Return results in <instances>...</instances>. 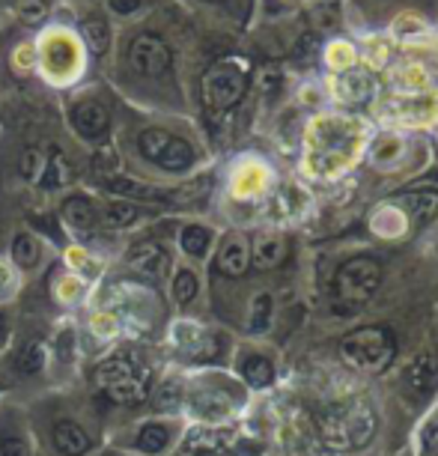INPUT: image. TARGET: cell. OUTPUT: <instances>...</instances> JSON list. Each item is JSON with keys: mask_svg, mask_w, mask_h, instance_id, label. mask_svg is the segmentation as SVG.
Wrapping results in <instances>:
<instances>
[{"mask_svg": "<svg viewBox=\"0 0 438 456\" xmlns=\"http://www.w3.org/2000/svg\"><path fill=\"white\" fill-rule=\"evenodd\" d=\"M182 57L176 10L158 0L143 19L117 28L101 78L126 105L150 114H176L185 110Z\"/></svg>", "mask_w": 438, "mask_h": 456, "instance_id": "cell-1", "label": "cell"}, {"mask_svg": "<svg viewBox=\"0 0 438 456\" xmlns=\"http://www.w3.org/2000/svg\"><path fill=\"white\" fill-rule=\"evenodd\" d=\"M114 152L119 167L152 185L185 183L200 174L206 152L185 126V119L174 114H150L137 110L119 99V128Z\"/></svg>", "mask_w": 438, "mask_h": 456, "instance_id": "cell-2", "label": "cell"}, {"mask_svg": "<svg viewBox=\"0 0 438 456\" xmlns=\"http://www.w3.org/2000/svg\"><path fill=\"white\" fill-rule=\"evenodd\" d=\"M30 48L33 78L57 96L101 78V69L93 60L69 4L54 6L48 21L30 33Z\"/></svg>", "mask_w": 438, "mask_h": 456, "instance_id": "cell-3", "label": "cell"}, {"mask_svg": "<svg viewBox=\"0 0 438 456\" xmlns=\"http://www.w3.org/2000/svg\"><path fill=\"white\" fill-rule=\"evenodd\" d=\"M39 456H96L108 436L99 427V411L75 391L57 388L28 403Z\"/></svg>", "mask_w": 438, "mask_h": 456, "instance_id": "cell-4", "label": "cell"}, {"mask_svg": "<svg viewBox=\"0 0 438 456\" xmlns=\"http://www.w3.org/2000/svg\"><path fill=\"white\" fill-rule=\"evenodd\" d=\"M60 117H63L69 137L93 156L114 150L119 128V96L108 87L105 78L63 93L60 96Z\"/></svg>", "mask_w": 438, "mask_h": 456, "instance_id": "cell-5", "label": "cell"}, {"mask_svg": "<svg viewBox=\"0 0 438 456\" xmlns=\"http://www.w3.org/2000/svg\"><path fill=\"white\" fill-rule=\"evenodd\" d=\"M156 382L152 361L134 349V340L114 343V349H108L93 367V388L99 400L110 403L114 409L141 406L156 391Z\"/></svg>", "mask_w": 438, "mask_h": 456, "instance_id": "cell-6", "label": "cell"}, {"mask_svg": "<svg viewBox=\"0 0 438 456\" xmlns=\"http://www.w3.org/2000/svg\"><path fill=\"white\" fill-rule=\"evenodd\" d=\"M245 406V385L227 373H194L182 379V409L179 415L200 420V424H221L233 418Z\"/></svg>", "mask_w": 438, "mask_h": 456, "instance_id": "cell-7", "label": "cell"}, {"mask_svg": "<svg viewBox=\"0 0 438 456\" xmlns=\"http://www.w3.org/2000/svg\"><path fill=\"white\" fill-rule=\"evenodd\" d=\"M185 433L182 415H150L108 433V444L126 456H170Z\"/></svg>", "mask_w": 438, "mask_h": 456, "instance_id": "cell-8", "label": "cell"}, {"mask_svg": "<svg viewBox=\"0 0 438 456\" xmlns=\"http://www.w3.org/2000/svg\"><path fill=\"white\" fill-rule=\"evenodd\" d=\"M251 75L239 57H218L200 69L197 78V99L209 114H227L247 96Z\"/></svg>", "mask_w": 438, "mask_h": 456, "instance_id": "cell-9", "label": "cell"}, {"mask_svg": "<svg viewBox=\"0 0 438 456\" xmlns=\"http://www.w3.org/2000/svg\"><path fill=\"white\" fill-rule=\"evenodd\" d=\"M57 221L75 242L90 245L101 230V197L87 185L69 188L57 200Z\"/></svg>", "mask_w": 438, "mask_h": 456, "instance_id": "cell-10", "label": "cell"}, {"mask_svg": "<svg viewBox=\"0 0 438 456\" xmlns=\"http://www.w3.org/2000/svg\"><path fill=\"white\" fill-rule=\"evenodd\" d=\"M81 367V325L75 316H63L48 338V373L54 388H72Z\"/></svg>", "mask_w": 438, "mask_h": 456, "instance_id": "cell-11", "label": "cell"}, {"mask_svg": "<svg viewBox=\"0 0 438 456\" xmlns=\"http://www.w3.org/2000/svg\"><path fill=\"white\" fill-rule=\"evenodd\" d=\"M0 456H39L28 406L10 394L0 397Z\"/></svg>", "mask_w": 438, "mask_h": 456, "instance_id": "cell-12", "label": "cell"}, {"mask_svg": "<svg viewBox=\"0 0 438 456\" xmlns=\"http://www.w3.org/2000/svg\"><path fill=\"white\" fill-rule=\"evenodd\" d=\"M72 15L75 24H78L84 42H87L93 60L99 63V69H105L110 51H114V39H117V24L110 21V15L105 12L101 4H87V0H75Z\"/></svg>", "mask_w": 438, "mask_h": 456, "instance_id": "cell-13", "label": "cell"}, {"mask_svg": "<svg viewBox=\"0 0 438 456\" xmlns=\"http://www.w3.org/2000/svg\"><path fill=\"white\" fill-rule=\"evenodd\" d=\"M167 343L179 358L191 361V364H206L218 355V334L191 316H176L167 325Z\"/></svg>", "mask_w": 438, "mask_h": 456, "instance_id": "cell-14", "label": "cell"}, {"mask_svg": "<svg viewBox=\"0 0 438 456\" xmlns=\"http://www.w3.org/2000/svg\"><path fill=\"white\" fill-rule=\"evenodd\" d=\"M322 433L340 451H346V447L355 451V447H364L376 436V418L364 409H334L322 420Z\"/></svg>", "mask_w": 438, "mask_h": 456, "instance_id": "cell-15", "label": "cell"}, {"mask_svg": "<svg viewBox=\"0 0 438 456\" xmlns=\"http://www.w3.org/2000/svg\"><path fill=\"white\" fill-rule=\"evenodd\" d=\"M123 265L132 272L134 281L156 287V283L167 281L170 269H174V256L156 239H137L123 251Z\"/></svg>", "mask_w": 438, "mask_h": 456, "instance_id": "cell-16", "label": "cell"}, {"mask_svg": "<svg viewBox=\"0 0 438 456\" xmlns=\"http://www.w3.org/2000/svg\"><path fill=\"white\" fill-rule=\"evenodd\" d=\"M393 355V343L382 329H361L343 340V358L358 370H379Z\"/></svg>", "mask_w": 438, "mask_h": 456, "instance_id": "cell-17", "label": "cell"}, {"mask_svg": "<svg viewBox=\"0 0 438 456\" xmlns=\"http://www.w3.org/2000/svg\"><path fill=\"white\" fill-rule=\"evenodd\" d=\"M382 281V265L373 256H355V260L343 263L337 269V292L349 301H367L376 292Z\"/></svg>", "mask_w": 438, "mask_h": 456, "instance_id": "cell-18", "label": "cell"}, {"mask_svg": "<svg viewBox=\"0 0 438 456\" xmlns=\"http://www.w3.org/2000/svg\"><path fill=\"white\" fill-rule=\"evenodd\" d=\"M6 256H10V263L24 274V278H33V274L45 272L51 265L48 242L39 233H33L30 227L15 230L10 239V248H6Z\"/></svg>", "mask_w": 438, "mask_h": 456, "instance_id": "cell-19", "label": "cell"}, {"mask_svg": "<svg viewBox=\"0 0 438 456\" xmlns=\"http://www.w3.org/2000/svg\"><path fill=\"white\" fill-rule=\"evenodd\" d=\"M48 289H51V298H54V305L60 307V311L75 314V311H81V307L90 305L93 289L96 287L84 281L81 274L69 272L63 263H57L54 274H48Z\"/></svg>", "mask_w": 438, "mask_h": 456, "instance_id": "cell-20", "label": "cell"}, {"mask_svg": "<svg viewBox=\"0 0 438 456\" xmlns=\"http://www.w3.org/2000/svg\"><path fill=\"white\" fill-rule=\"evenodd\" d=\"M174 242L185 263L203 265L206 260H212V251H215V245H218V230L203 221H182L176 227Z\"/></svg>", "mask_w": 438, "mask_h": 456, "instance_id": "cell-21", "label": "cell"}, {"mask_svg": "<svg viewBox=\"0 0 438 456\" xmlns=\"http://www.w3.org/2000/svg\"><path fill=\"white\" fill-rule=\"evenodd\" d=\"M156 218V209L146 203L119 200V197H101V230L110 233H132L134 227Z\"/></svg>", "mask_w": 438, "mask_h": 456, "instance_id": "cell-22", "label": "cell"}, {"mask_svg": "<svg viewBox=\"0 0 438 456\" xmlns=\"http://www.w3.org/2000/svg\"><path fill=\"white\" fill-rule=\"evenodd\" d=\"M236 379L251 391H265L278 379V367H274V361L263 349L245 346L236 352Z\"/></svg>", "mask_w": 438, "mask_h": 456, "instance_id": "cell-23", "label": "cell"}, {"mask_svg": "<svg viewBox=\"0 0 438 456\" xmlns=\"http://www.w3.org/2000/svg\"><path fill=\"white\" fill-rule=\"evenodd\" d=\"M212 263L224 278H242L251 269V245H247V239L242 233L218 236V245L212 251Z\"/></svg>", "mask_w": 438, "mask_h": 456, "instance_id": "cell-24", "label": "cell"}, {"mask_svg": "<svg viewBox=\"0 0 438 456\" xmlns=\"http://www.w3.org/2000/svg\"><path fill=\"white\" fill-rule=\"evenodd\" d=\"M203 292V278L197 272V265L191 263H176L167 274V298L174 301L176 311H188L194 307V301L200 298Z\"/></svg>", "mask_w": 438, "mask_h": 456, "instance_id": "cell-25", "label": "cell"}, {"mask_svg": "<svg viewBox=\"0 0 438 456\" xmlns=\"http://www.w3.org/2000/svg\"><path fill=\"white\" fill-rule=\"evenodd\" d=\"M10 367L19 373L21 379H33L48 373V340L42 338H30L19 343V349L12 352Z\"/></svg>", "mask_w": 438, "mask_h": 456, "instance_id": "cell-26", "label": "cell"}, {"mask_svg": "<svg viewBox=\"0 0 438 456\" xmlns=\"http://www.w3.org/2000/svg\"><path fill=\"white\" fill-rule=\"evenodd\" d=\"M406 391L415 397H426L429 391L438 388V361L435 358H418L415 364L406 370Z\"/></svg>", "mask_w": 438, "mask_h": 456, "instance_id": "cell-27", "label": "cell"}, {"mask_svg": "<svg viewBox=\"0 0 438 456\" xmlns=\"http://www.w3.org/2000/svg\"><path fill=\"white\" fill-rule=\"evenodd\" d=\"M156 4L158 0H101V6H105V12L110 15V21H114L117 28L143 19Z\"/></svg>", "mask_w": 438, "mask_h": 456, "instance_id": "cell-28", "label": "cell"}, {"mask_svg": "<svg viewBox=\"0 0 438 456\" xmlns=\"http://www.w3.org/2000/svg\"><path fill=\"white\" fill-rule=\"evenodd\" d=\"M272 320H274V301L269 292H256L251 298V307H247V322L245 329L247 334H263L272 329Z\"/></svg>", "mask_w": 438, "mask_h": 456, "instance_id": "cell-29", "label": "cell"}, {"mask_svg": "<svg viewBox=\"0 0 438 456\" xmlns=\"http://www.w3.org/2000/svg\"><path fill=\"white\" fill-rule=\"evenodd\" d=\"M283 256V242L278 233H263L256 236V242L251 245V263L256 269H274Z\"/></svg>", "mask_w": 438, "mask_h": 456, "instance_id": "cell-30", "label": "cell"}, {"mask_svg": "<svg viewBox=\"0 0 438 456\" xmlns=\"http://www.w3.org/2000/svg\"><path fill=\"white\" fill-rule=\"evenodd\" d=\"M24 281L28 278H24V274L10 263V256L0 254V307L19 301L21 289H24Z\"/></svg>", "mask_w": 438, "mask_h": 456, "instance_id": "cell-31", "label": "cell"}, {"mask_svg": "<svg viewBox=\"0 0 438 456\" xmlns=\"http://www.w3.org/2000/svg\"><path fill=\"white\" fill-rule=\"evenodd\" d=\"M373 84L370 78H364L361 72H352V75H343V84H340V96L343 99H352V102H364L367 96H370Z\"/></svg>", "mask_w": 438, "mask_h": 456, "instance_id": "cell-32", "label": "cell"}, {"mask_svg": "<svg viewBox=\"0 0 438 456\" xmlns=\"http://www.w3.org/2000/svg\"><path fill=\"white\" fill-rule=\"evenodd\" d=\"M12 343V320L10 314H4V307H0V352H6Z\"/></svg>", "mask_w": 438, "mask_h": 456, "instance_id": "cell-33", "label": "cell"}, {"mask_svg": "<svg viewBox=\"0 0 438 456\" xmlns=\"http://www.w3.org/2000/svg\"><path fill=\"white\" fill-rule=\"evenodd\" d=\"M15 6H19V0H0V28L10 21V15H12Z\"/></svg>", "mask_w": 438, "mask_h": 456, "instance_id": "cell-34", "label": "cell"}, {"mask_svg": "<svg viewBox=\"0 0 438 456\" xmlns=\"http://www.w3.org/2000/svg\"><path fill=\"white\" fill-rule=\"evenodd\" d=\"M185 4L209 6V10H224V6H230V0H185Z\"/></svg>", "mask_w": 438, "mask_h": 456, "instance_id": "cell-35", "label": "cell"}, {"mask_svg": "<svg viewBox=\"0 0 438 456\" xmlns=\"http://www.w3.org/2000/svg\"><path fill=\"white\" fill-rule=\"evenodd\" d=\"M54 6H66V4H75V0H51Z\"/></svg>", "mask_w": 438, "mask_h": 456, "instance_id": "cell-36", "label": "cell"}, {"mask_svg": "<svg viewBox=\"0 0 438 456\" xmlns=\"http://www.w3.org/2000/svg\"><path fill=\"white\" fill-rule=\"evenodd\" d=\"M87 4H101V0H87Z\"/></svg>", "mask_w": 438, "mask_h": 456, "instance_id": "cell-37", "label": "cell"}]
</instances>
